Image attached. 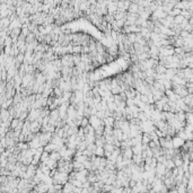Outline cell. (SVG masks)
<instances>
[{"label":"cell","instance_id":"3957f363","mask_svg":"<svg viewBox=\"0 0 193 193\" xmlns=\"http://www.w3.org/2000/svg\"><path fill=\"white\" fill-rule=\"evenodd\" d=\"M131 150L133 155H137V154H141L142 151V147H141V143H139V145H133L131 147Z\"/></svg>","mask_w":193,"mask_h":193},{"label":"cell","instance_id":"8992f818","mask_svg":"<svg viewBox=\"0 0 193 193\" xmlns=\"http://www.w3.org/2000/svg\"><path fill=\"white\" fill-rule=\"evenodd\" d=\"M49 158H50V154L48 153V151H45V150H43L42 151V154H41V156H40V159H41V161L42 163H44V161H46Z\"/></svg>","mask_w":193,"mask_h":193},{"label":"cell","instance_id":"5b68a950","mask_svg":"<svg viewBox=\"0 0 193 193\" xmlns=\"http://www.w3.org/2000/svg\"><path fill=\"white\" fill-rule=\"evenodd\" d=\"M94 155L98 157H104V149L103 147H96L95 151H94Z\"/></svg>","mask_w":193,"mask_h":193},{"label":"cell","instance_id":"7a4b0ae2","mask_svg":"<svg viewBox=\"0 0 193 193\" xmlns=\"http://www.w3.org/2000/svg\"><path fill=\"white\" fill-rule=\"evenodd\" d=\"M153 69L155 70V72H156V74H165L166 72V68L163 66V64H160V63H158L157 66H155Z\"/></svg>","mask_w":193,"mask_h":193},{"label":"cell","instance_id":"277c9868","mask_svg":"<svg viewBox=\"0 0 193 193\" xmlns=\"http://www.w3.org/2000/svg\"><path fill=\"white\" fill-rule=\"evenodd\" d=\"M103 122H104V126L112 127L113 122H114V119H113V116H106V118L103 119Z\"/></svg>","mask_w":193,"mask_h":193},{"label":"cell","instance_id":"6da1fadb","mask_svg":"<svg viewBox=\"0 0 193 193\" xmlns=\"http://www.w3.org/2000/svg\"><path fill=\"white\" fill-rule=\"evenodd\" d=\"M182 101H183V103L185 105H187V106L192 107V105H193V96H192V94H187L186 96L182 97Z\"/></svg>","mask_w":193,"mask_h":193}]
</instances>
